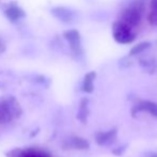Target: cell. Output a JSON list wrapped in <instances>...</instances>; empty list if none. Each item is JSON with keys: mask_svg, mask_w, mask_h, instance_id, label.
Returning a JSON list of instances; mask_svg holds the SVG:
<instances>
[{"mask_svg": "<svg viewBox=\"0 0 157 157\" xmlns=\"http://www.w3.org/2000/svg\"><path fill=\"white\" fill-rule=\"evenodd\" d=\"M145 11V0H132L125 9L120 13L119 21L124 23L125 25L134 28L139 25Z\"/></svg>", "mask_w": 157, "mask_h": 157, "instance_id": "1", "label": "cell"}, {"mask_svg": "<svg viewBox=\"0 0 157 157\" xmlns=\"http://www.w3.org/2000/svg\"><path fill=\"white\" fill-rule=\"evenodd\" d=\"M21 110L14 97L0 98V125L11 123L21 114Z\"/></svg>", "mask_w": 157, "mask_h": 157, "instance_id": "2", "label": "cell"}, {"mask_svg": "<svg viewBox=\"0 0 157 157\" xmlns=\"http://www.w3.org/2000/svg\"><path fill=\"white\" fill-rule=\"evenodd\" d=\"M111 30L113 40L117 43L122 44V45L132 43L137 37V34L132 31V28H130L129 26L125 25L120 21H113Z\"/></svg>", "mask_w": 157, "mask_h": 157, "instance_id": "3", "label": "cell"}, {"mask_svg": "<svg viewBox=\"0 0 157 157\" xmlns=\"http://www.w3.org/2000/svg\"><path fill=\"white\" fill-rule=\"evenodd\" d=\"M63 37L70 45V49L73 56L76 59H80L83 57V48L81 44L80 32L76 29H70L63 32Z\"/></svg>", "mask_w": 157, "mask_h": 157, "instance_id": "4", "label": "cell"}, {"mask_svg": "<svg viewBox=\"0 0 157 157\" xmlns=\"http://www.w3.org/2000/svg\"><path fill=\"white\" fill-rule=\"evenodd\" d=\"M50 12H52V16L56 17L57 19H59L64 24H70L74 21L75 19L74 11L66 8V6H55V8L52 9Z\"/></svg>", "mask_w": 157, "mask_h": 157, "instance_id": "5", "label": "cell"}, {"mask_svg": "<svg viewBox=\"0 0 157 157\" xmlns=\"http://www.w3.org/2000/svg\"><path fill=\"white\" fill-rule=\"evenodd\" d=\"M3 14L6 18L11 23H16L26 17V12L17 4H10L8 8L4 9Z\"/></svg>", "mask_w": 157, "mask_h": 157, "instance_id": "6", "label": "cell"}, {"mask_svg": "<svg viewBox=\"0 0 157 157\" xmlns=\"http://www.w3.org/2000/svg\"><path fill=\"white\" fill-rule=\"evenodd\" d=\"M13 157H52L47 151L37 147H27V149L16 151Z\"/></svg>", "mask_w": 157, "mask_h": 157, "instance_id": "7", "label": "cell"}, {"mask_svg": "<svg viewBox=\"0 0 157 157\" xmlns=\"http://www.w3.org/2000/svg\"><path fill=\"white\" fill-rule=\"evenodd\" d=\"M118 135L117 128H112L105 132H98L95 135V141L98 145H106L109 142H111Z\"/></svg>", "mask_w": 157, "mask_h": 157, "instance_id": "8", "label": "cell"}, {"mask_svg": "<svg viewBox=\"0 0 157 157\" xmlns=\"http://www.w3.org/2000/svg\"><path fill=\"white\" fill-rule=\"evenodd\" d=\"M139 111H145L150 113L151 116L157 118V103L151 101H142L139 104H137L132 109V112H139Z\"/></svg>", "mask_w": 157, "mask_h": 157, "instance_id": "9", "label": "cell"}, {"mask_svg": "<svg viewBox=\"0 0 157 157\" xmlns=\"http://www.w3.org/2000/svg\"><path fill=\"white\" fill-rule=\"evenodd\" d=\"M95 78H96V73L94 71H91V72H88L87 74L85 75L82 80V86H81V89L85 93L90 94L94 91V81Z\"/></svg>", "mask_w": 157, "mask_h": 157, "instance_id": "10", "label": "cell"}, {"mask_svg": "<svg viewBox=\"0 0 157 157\" xmlns=\"http://www.w3.org/2000/svg\"><path fill=\"white\" fill-rule=\"evenodd\" d=\"M68 145L73 149L76 150H87L90 147V143L87 139L82 138V137H78V136H74L71 137L67 141Z\"/></svg>", "mask_w": 157, "mask_h": 157, "instance_id": "11", "label": "cell"}, {"mask_svg": "<svg viewBox=\"0 0 157 157\" xmlns=\"http://www.w3.org/2000/svg\"><path fill=\"white\" fill-rule=\"evenodd\" d=\"M89 116V99L87 97H83L80 101V106H79L78 113H77V119L81 123H86Z\"/></svg>", "mask_w": 157, "mask_h": 157, "instance_id": "12", "label": "cell"}, {"mask_svg": "<svg viewBox=\"0 0 157 157\" xmlns=\"http://www.w3.org/2000/svg\"><path fill=\"white\" fill-rule=\"evenodd\" d=\"M151 46H152V44H151V42H149V41L140 42V43L136 44V45H134L132 48H130L128 56H129V57L138 56V55H140V54H142V52H144L147 49H149V48L151 47Z\"/></svg>", "mask_w": 157, "mask_h": 157, "instance_id": "13", "label": "cell"}, {"mask_svg": "<svg viewBox=\"0 0 157 157\" xmlns=\"http://www.w3.org/2000/svg\"><path fill=\"white\" fill-rule=\"evenodd\" d=\"M139 64L149 73H154L157 70V62L154 59H143L139 61Z\"/></svg>", "mask_w": 157, "mask_h": 157, "instance_id": "14", "label": "cell"}, {"mask_svg": "<svg viewBox=\"0 0 157 157\" xmlns=\"http://www.w3.org/2000/svg\"><path fill=\"white\" fill-rule=\"evenodd\" d=\"M147 21L150 25H157V11H153L147 15Z\"/></svg>", "mask_w": 157, "mask_h": 157, "instance_id": "15", "label": "cell"}, {"mask_svg": "<svg viewBox=\"0 0 157 157\" xmlns=\"http://www.w3.org/2000/svg\"><path fill=\"white\" fill-rule=\"evenodd\" d=\"M151 8L153 11H157V0H151Z\"/></svg>", "mask_w": 157, "mask_h": 157, "instance_id": "16", "label": "cell"}, {"mask_svg": "<svg viewBox=\"0 0 157 157\" xmlns=\"http://www.w3.org/2000/svg\"><path fill=\"white\" fill-rule=\"evenodd\" d=\"M4 50H6V45H4V43L2 42V40L0 39V52H3Z\"/></svg>", "mask_w": 157, "mask_h": 157, "instance_id": "17", "label": "cell"}]
</instances>
